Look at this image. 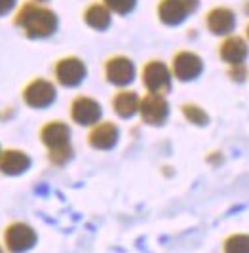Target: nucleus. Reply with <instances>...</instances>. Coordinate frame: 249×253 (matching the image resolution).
I'll return each mask as SVG.
<instances>
[{"instance_id":"1","label":"nucleus","mask_w":249,"mask_h":253,"mask_svg":"<svg viewBox=\"0 0 249 253\" xmlns=\"http://www.w3.org/2000/svg\"><path fill=\"white\" fill-rule=\"evenodd\" d=\"M13 25L21 31V35L33 40L51 37L57 31V13L38 0L23 2L13 15Z\"/></svg>"},{"instance_id":"2","label":"nucleus","mask_w":249,"mask_h":253,"mask_svg":"<svg viewBox=\"0 0 249 253\" xmlns=\"http://www.w3.org/2000/svg\"><path fill=\"white\" fill-rule=\"evenodd\" d=\"M38 234L29 223L13 221L4 228V248L8 253H27L37 246Z\"/></svg>"},{"instance_id":"3","label":"nucleus","mask_w":249,"mask_h":253,"mask_svg":"<svg viewBox=\"0 0 249 253\" xmlns=\"http://www.w3.org/2000/svg\"><path fill=\"white\" fill-rule=\"evenodd\" d=\"M23 101L31 109H46L57 97V89L53 86V82L46 78H33L21 91Z\"/></svg>"},{"instance_id":"4","label":"nucleus","mask_w":249,"mask_h":253,"mask_svg":"<svg viewBox=\"0 0 249 253\" xmlns=\"http://www.w3.org/2000/svg\"><path fill=\"white\" fill-rule=\"evenodd\" d=\"M200 0H160L158 19L164 25H181L192 12L198 10Z\"/></svg>"},{"instance_id":"5","label":"nucleus","mask_w":249,"mask_h":253,"mask_svg":"<svg viewBox=\"0 0 249 253\" xmlns=\"http://www.w3.org/2000/svg\"><path fill=\"white\" fill-rule=\"evenodd\" d=\"M53 75H55V80L61 86H65V88H76L86 78L87 69L80 57L71 55V57H63V59H59L55 63Z\"/></svg>"},{"instance_id":"6","label":"nucleus","mask_w":249,"mask_h":253,"mask_svg":"<svg viewBox=\"0 0 249 253\" xmlns=\"http://www.w3.org/2000/svg\"><path fill=\"white\" fill-rule=\"evenodd\" d=\"M143 84L150 93H162L166 95L171 88V71L162 61L152 59L143 67Z\"/></svg>"},{"instance_id":"7","label":"nucleus","mask_w":249,"mask_h":253,"mask_svg":"<svg viewBox=\"0 0 249 253\" xmlns=\"http://www.w3.org/2000/svg\"><path fill=\"white\" fill-rule=\"evenodd\" d=\"M139 114L143 118L145 124L149 126H162L167 120L169 114V105L166 101V95L162 93H147L145 97H141L139 105Z\"/></svg>"},{"instance_id":"8","label":"nucleus","mask_w":249,"mask_h":253,"mask_svg":"<svg viewBox=\"0 0 249 253\" xmlns=\"http://www.w3.org/2000/svg\"><path fill=\"white\" fill-rule=\"evenodd\" d=\"M105 78H107V82H111L112 86L124 88L127 84H131L133 78H135V65L125 55L109 57L107 63H105Z\"/></svg>"},{"instance_id":"9","label":"nucleus","mask_w":249,"mask_h":253,"mask_svg":"<svg viewBox=\"0 0 249 253\" xmlns=\"http://www.w3.org/2000/svg\"><path fill=\"white\" fill-rule=\"evenodd\" d=\"M202 57L194 51H177L173 55V61H171V75L181 80V82H190L194 78H198L202 75Z\"/></svg>"},{"instance_id":"10","label":"nucleus","mask_w":249,"mask_h":253,"mask_svg":"<svg viewBox=\"0 0 249 253\" xmlns=\"http://www.w3.org/2000/svg\"><path fill=\"white\" fill-rule=\"evenodd\" d=\"M101 105L93 97L78 95L71 103V118L78 126H95L101 118Z\"/></svg>"},{"instance_id":"11","label":"nucleus","mask_w":249,"mask_h":253,"mask_svg":"<svg viewBox=\"0 0 249 253\" xmlns=\"http://www.w3.org/2000/svg\"><path fill=\"white\" fill-rule=\"evenodd\" d=\"M40 141L46 145L48 152L71 147V127L61 120H51L40 127Z\"/></svg>"},{"instance_id":"12","label":"nucleus","mask_w":249,"mask_h":253,"mask_svg":"<svg viewBox=\"0 0 249 253\" xmlns=\"http://www.w3.org/2000/svg\"><path fill=\"white\" fill-rule=\"evenodd\" d=\"M118 137H120L118 126L114 122L105 120V122H97L91 127V131L87 135V143H89V147H93L97 151H111L116 147Z\"/></svg>"},{"instance_id":"13","label":"nucleus","mask_w":249,"mask_h":253,"mask_svg":"<svg viewBox=\"0 0 249 253\" xmlns=\"http://www.w3.org/2000/svg\"><path fill=\"white\" fill-rule=\"evenodd\" d=\"M31 164H33V160L25 151L8 149V151L0 152V173H4L8 177H15V175L29 171Z\"/></svg>"},{"instance_id":"14","label":"nucleus","mask_w":249,"mask_h":253,"mask_svg":"<svg viewBox=\"0 0 249 253\" xmlns=\"http://www.w3.org/2000/svg\"><path fill=\"white\" fill-rule=\"evenodd\" d=\"M206 25L211 31L213 35H230L232 29L236 25V17L234 12L230 8H224V6H217L213 8L211 12H208L206 15Z\"/></svg>"},{"instance_id":"15","label":"nucleus","mask_w":249,"mask_h":253,"mask_svg":"<svg viewBox=\"0 0 249 253\" xmlns=\"http://www.w3.org/2000/svg\"><path fill=\"white\" fill-rule=\"evenodd\" d=\"M248 42L240 37H228L224 38L219 46V55L224 63L228 65H240L248 57Z\"/></svg>"},{"instance_id":"16","label":"nucleus","mask_w":249,"mask_h":253,"mask_svg":"<svg viewBox=\"0 0 249 253\" xmlns=\"http://www.w3.org/2000/svg\"><path fill=\"white\" fill-rule=\"evenodd\" d=\"M141 97L131 89H122L112 97V111L120 118H131L133 114L139 113Z\"/></svg>"},{"instance_id":"17","label":"nucleus","mask_w":249,"mask_h":253,"mask_svg":"<svg viewBox=\"0 0 249 253\" xmlns=\"http://www.w3.org/2000/svg\"><path fill=\"white\" fill-rule=\"evenodd\" d=\"M111 10L107 4L103 2H95V4H89L86 10H84V21L87 27L95 29V31H105L111 25Z\"/></svg>"},{"instance_id":"18","label":"nucleus","mask_w":249,"mask_h":253,"mask_svg":"<svg viewBox=\"0 0 249 253\" xmlns=\"http://www.w3.org/2000/svg\"><path fill=\"white\" fill-rule=\"evenodd\" d=\"M183 116L187 118L190 124H196V126H206V124L209 122L208 113H206L200 105H194V103L183 105Z\"/></svg>"},{"instance_id":"19","label":"nucleus","mask_w":249,"mask_h":253,"mask_svg":"<svg viewBox=\"0 0 249 253\" xmlns=\"http://www.w3.org/2000/svg\"><path fill=\"white\" fill-rule=\"evenodd\" d=\"M224 253H249V234H232L224 240Z\"/></svg>"},{"instance_id":"20","label":"nucleus","mask_w":249,"mask_h":253,"mask_svg":"<svg viewBox=\"0 0 249 253\" xmlns=\"http://www.w3.org/2000/svg\"><path fill=\"white\" fill-rule=\"evenodd\" d=\"M103 4H107L111 12L118 13V15H125L135 8L137 0H103Z\"/></svg>"},{"instance_id":"21","label":"nucleus","mask_w":249,"mask_h":253,"mask_svg":"<svg viewBox=\"0 0 249 253\" xmlns=\"http://www.w3.org/2000/svg\"><path fill=\"white\" fill-rule=\"evenodd\" d=\"M48 158H50L51 164L55 166L67 164L73 158V147H65V149H59V151H50L48 152Z\"/></svg>"},{"instance_id":"22","label":"nucleus","mask_w":249,"mask_h":253,"mask_svg":"<svg viewBox=\"0 0 249 253\" xmlns=\"http://www.w3.org/2000/svg\"><path fill=\"white\" fill-rule=\"evenodd\" d=\"M244 75H246V71H244V65H230V76L234 78V80H244Z\"/></svg>"},{"instance_id":"23","label":"nucleus","mask_w":249,"mask_h":253,"mask_svg":"<svg viewBox=\"0 0 249 253\" xmlns=\"http://www.w3.org/2000/svg\"><path fill=\"white\" fill-rule=\"evenodd\" d=\"M15 6V0H0V17L2 15H8Z\"/></svg>"},{"instance_id":"24","label":"nucleus","mask_w":249,"mask_h":253,"mask_svg":"<svg viewBox=\"0 0 249 253\" xmlns=\"http://www.w3.org/2000/svg\"><path fill=\"white\" fill-rule=\"evenodd\" d=\"M208 162H211V164H219V162H221V156L215 152L213 156H208Z\"/></svg>"},{"instance_id":"25","label":"nucleus","mask_w":249,"mask_h":253,"mask_svg":"<svg viewBox=\"0 0 249 253\" xmlns=\"http://www.w3.org/2000/svg\"><path fill=\"white\" fill-rule=\"evenodd\" d=\"M248 37H249V25H248Z\"/></svg>"},{"instance_id":"26","label":"nucleus","mask_w":249,"mask_h":253,"mask_svg":"<svg viewBox=\"0 0 249 253\" xmlns=\"http://www.w3.org/2000/svg\"><path fill=\"white\" fill-rule=\"evenodd\" d=\"M0 253H2V248H0Z\"/></svg>"},{"instance_id":"27","label":"nucleus","mask_w":249,"mask_h":253,"mask_svg":"<svg viewBox=\"0 0 249 253\" xmlns=\"http://www.w3.org/2000/svg\"><path fill=\"white\" fill-rule=\"evenodd\" d=\"M38 2H42V0H38Z\"/></svg>"},{"instance_id":"28","label":"nucleus","mask_w":249,"mask_h":253,"mask_svg":"<svg viewBox=\"0 0 249 253\" xmlns=\"http://www.w3.org/2000/svg\"><path fill=\"white\" fill-rule=\"evenodd\" d=\"M0 152H2V149H0Z\"/></svg>"}]
</instances>
